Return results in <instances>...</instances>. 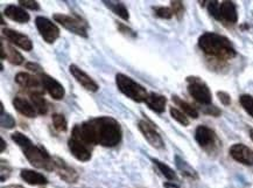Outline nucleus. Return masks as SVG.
<instances>
[{
    "label": "nucleus",
    "instance_id": "nucleus-39",
    "mask_svg": "<svg viewBox=\"0 0 253 188\" xmlns=\"http://www.w3.org/2000/svg\"><path fill=\"white\" fill-rule=\"evenodd\" d=\"M0 145H1V147H0V152H4L5 148H6V142L4 139H0Z\"/></svg>",
    "mask_w": 253,
    "mask_h": 188
},
{
    "label": "nucleus",
    "instance_id": "nucleus-5",
    "mask_svg": "<svg viewBox=\"0 0 253 188\" xmlns=\"http://www.w3.org/2000/svg\"><path fill=\"white\" fill-rule=\"evenodd\" d=\"M208 11L218 21L228 24H236L238 21V12L232 1H209Z\"/></svg>",
    "mask_w": 253,
    "mask_h": 188
},
{
    "label": "nucleus",
    "instance_id": "nucleus-27",
    "mask_svg": "<svg viewBox=\"0 0 253 188\" xmlns=\"http://www.w3.org/2000/svg\"><path fill=\"white\" fill-rule=\"evenodd\" d=\"M153 160V163L157 165V167L159 168V171L161 172V174L166 178L167 180L169 181H176L177 180V176L176 173H175V171L173 168H170L168 165L161 163L160 160H158V159H152Z\"/></svg>",
    "mask_w": 253,
    "mask_h": 188
},
{
    "label": "nucleus",
    "instance_id": "nucleus-22",
    "mask_svg": "<svg viewBox=\"0 0 253 188\" xmlns=\"http://www.w3.org/2000/svg\"><path fill=\"white\" fill-rule=\"evenodd\" d=\"M171 99H173V102L175 103V104L178 105V108L181 109V111H182L186 116H189V117H191V118L199 117V111H197V109L194 105L189 104V103L186 102V100L181 99L180 97L176 95H173Z\"/></svg>",
    "mask_w": 253,
    "mask_h": 188
},
{
    "label": "nucleus",
    "instance_id": "nucleus-33",
    "mask_svg": "<svg viewBox=\"0 0 253 188\" xmlns=\"http://www.w3.org/2000/svg\"><path fill=\"white\" fill-rule=\"evenodd\" d=\"M1 126L5 129H13L15 126V119L9 113H1Z\"/></svg>",
    "mask_w": 253,
    "mask_h": 188
},
{
    "label": "nucleus",
    "instance_id": "nucleus-10",
    "mask_svg": "<svg viewBox=\"0 0 253 188\" xmlns=\"http://www.w3.org/2000/svg\"><path fill=\"white\" fill-rule=\"evenodd\" d=\"M138 126L142 136L152 146L155 148H164V141H162L161 136L159 135L157 129L154 128L152 123L146 121V119H141V121H139Z\"/></svg>",
    "mask_w": 253,
    "mask_h": 188
},
{
    "label": "nucleus",
    "instance_id": "nucleus-13",
    "mask_svg": "<svg viewBox=\"0 0 253 188\" xmlns=\"http://www.w3.org/2000/svg\"><path fill=\"white\" fill-rule=\"evenodd\" d=\"M54 171L58 174L61 179L69 184H75L79 179V174L74 170L73 167L69 166L63 159L54 157Z\"/></svg>",
    "mask_w": 253,
    "mask_h": 188
},
{
    "label": "nucleus",
    "instance_id": "nucleus-41",
    "mask_svg": "<svg viewBox=\"0 0 253 188\" xmlns=\"http://www.w3.org/2000/svg\"><path fill=\"white\" fill-rule=\"evenodd\" d=\"M250 137H251V139L253 141V129L250 130Z\"/></svg>",
    "mask_w": 253,
    "mask_h": 188
},
{
    "label": "nucleus",
    "instance_id": "nucleus-8",
    "mask_svg": "<svg viewBox=\"0 0 253 188\" xmlns=\"http://www.w3.org/2000/svg\"><path fill=\"white\" fill-rule=\"evenodd\" d=\"M68 147L76 159L80 161H89L91 159V148L92 146L84 141L79 136L71 134V137L68 141Z\"/></svg>",
    "mask_w": 253,
    "mask_h": 188
},
{
    "label": "nucleus",
    "instance_id": "nucleus-9",
    "mask_svg": "<svg viewBox=\"0 0 253 188\" xmlns=\"http://www.w3.org/2000/svg\"><path fill=\"white\" fill-rule=\"evenodd\" d=\"M35 25H37L39 33L47 44H54L60 37V28L48 18L37 17Z\"/></svg>",
    "mask_w": 253,
    "mask_h": 188
},
{
    "label": "nucleus",
    "instance_id": "nucleus-2",
    "mask_svg": "<svg viewBox=\"0 0 253 188\" xmlns=\"http://www.w3.org/2000/svg\"><path fill=\"white\" fill-rule=\"evenodd\" d=\"M199 47L208 56L219 61H228L236 56V49L228 38L216 33H204L199 39Z\"/></svg>",
    "mask_w": 253,
    "mask_h": 188
},
{
    "label": "nucleus",
    "instance_id": "nucleus-15",
    "mask_svg": "<svg viewBox=\"0 0 253 188\" xmlns=\"http://www.w3.org/2000/svg\"><path fill=\"white\" fill-rule=\"evenodd\" d=\"M2 34L11 44L15 45V46L21 48L25 51H31L33 49V42L29 39L27 35L19 33V32L11 30V28H4L2 30Z\"/></svg>",
    "mask_w": 253,
    "mask_h": 188
},
{
    "label": "nucleus",
    "instance_id": "nucleus-12",
    "mask_svg": "<svg viewBox=\"0 0 253 188\" xmlns=\"http://www.w3.org/2000/svg\"><path fill=\"white\" fill-rule=\"evenodd\" d=\"M40 77H41V83L42 86H43L44 90H46V92L49 94L54 99L61 100L64 98L66 90H64L63 86L58 82L57 80H55L54 77L47 75V74L44 73H42Z\"/></svg>",
    "mask_w": 253,
    "mask_h": 188
},
{
    "label": "nucleus",
    "instance_id": "nucleus-3",
    "mask_svg": "<svg viewBox=\"0 0 253 188\" xmlns=\"http://www.w3.org/2000/svg\"><path fill=\"white\" fill-rule=\"evenodd\" d=\"M11 138L21 148L31 165L46 171L54 170V159L48 154L43 147L34 145L31 139L21 132H14L12 134Z\"/></svg>",
    "mask_w": 253,
    "mask_h": 188
},
{
    "label": "nucleus",
    "instance_id": "nucleus-14",
    "mask_svg": "<svg viewBox=\"0 0 253 188\" xmlns=\"http://www.w3.org/2000/svg\"><path fill=\"white\" fill-rule=\"evenodd\" d=\"M69 71L71 75H73L74 79H75L84 89L89 90V92L91 93H96L97 90L99 89V86L97 84L96 81L92 80L91 77L87 75L85 71L81 69L80 67H77L76 64H70Z\"/></svg>",
    "mask_w": 253,
    "mask_h": 188
},
{
    "label": "nucleus",
    "instance_id": "nucleus-25",
    "mask_svg": "<svg viewBox=\"0 0 253 188\" xmlns=\"http://www.w3.org/2000/svg\"><path fill=\"white\" fill-rule=\"evenodd\" d=\"M4 49H5V59H7L9 63L15 64V66H19V64L24 63V56L19 53V51L13 48L9 45H4Z\"/></svg>",
    "mask_w": 253,
    "mask_h": 188
},
{
    "label": "nucleus",
    "instance_id": "nucleus-38",
    "mask_svg": "<svg viewBox=\"0 0 253 188\" xmlns=\"http://www.w3.org/2000/svg\"><path fill=\"white\" fill-rule=\"evenodd\" d=\"M26 68H27L28 70L31 71H34L35 74H39V75H41L42 74V68L39 66L38 63H34V62H28L26 64Z\"/></svg>",
    "mask_w": 253,
    "mask_h": 188
},
{
    "label": "nucleus",
    "instance_id": "nucleus-16",
    "mask_svg": "<svg viewBox=\"0 0 253 188\" xmlns=\"http://www.w3.org/2000/svg\"><path fill=\"white\" fill-rule=\"evenodd\" d=\"M195 139L199 142L201 147L206 148V150H210L216 145L217 137L216 134L212 131L211 129L208 128V126L201 125L196 129L195 131Z\"/></svg>",
    "mask_w": 253,
    "mask_h": 188
},
{
    "label": "nucleus",
    "instance_id": "nucleus-20",
    "mask_svg": "<svg viewBox=\"0 0 253 188\" xmlns=\"http://www.w3.org/2000/svg\"><path fill=\"white\" fill-rule=\"evenodd\" d=\"M13 106H14V109L19 113H21L25 117L34 118L37 116V110H35L33 104L31 102H28L27 99L21 98V97H15L13 99Z\"/></svg>",
    "mask_w": 253,
    "mask_h": 188
},
{
    "label": "nucleus",
    "instance_id": "nucleus-28",
    "mask_svg": "<svg viewBox=\"0 0 253 188\" xmlns=\"http://www.w3.org/2000/svg\"><path fill=\"white\" fill-rule=\"evenodd\" d=\"M51 119H53V125L54 128L60 132H66L68 130V123L67 119L61 113H53L51 116Z\"/></svg>",
    "mask_w": 253,
    "mask_h": 188
},
{
    "label": "nucleus",
    "instance_id": "nucleus-26",
    "mask_svg": "<svg viewBox=\"0 0 253 188\" xmlns=\"http://www.w3.org/2000/svg\"><path fill=\"white\" fill-rule=\"evenodd\" d=\"M175 164H176V166H177L178 170L182 172L183 176L193 178V179H197L196 171L194 170V168L191 167L190 165H188L186 161L183 160V159H181L180 157H178V155H176V157H175Z\"/></svg>",
    "mask_w": 253,
    "mask_h": 188
},
{
    "label": "nucleus",
    "instance_id": "nucleus-1",
    "mask_svg": "<svg viewBox=\"0 0 253 188\" xmlns=\"http://www.w3.org/2000/svg\"><path fill=\"white\" fill-rule=\"evenodd\" d=\"M71 134L79 136L84 141L105 147L117 146L122 141L121 124L112 117H97L74 126Z\"/></svg>",
    "mask_w": 253,
    "mask_h": 188
},
{
    "label": "nucleus",
    "instance_id": "nucleus-34",
    "mask_svg": "<svg viewBox=\"0 0 253 188\" xmlns=\"http://www.w3.org/2000/svg\"><path fill=\"white\" fill-rule=\"evenodd\" d=\"M117 27H118V31L121 32V33L126 35L127 38H133V39L137 38V33H135L132 28H129L126 25L122 24V22H117Z\"/></svg>",
    "mask_w": 253,
    "mask_h": 188
},
{
    "label": "nucleus",
    "instance_id": "nucleus-40",
    "mask_svg": "<svg viewBox=\"0 0 253 188\" xmlns=\"http://www.w3.org/2000/svg\"><path fill=\"white\" fill-rule=\"evenodd\" d=\"M4 188H24V187L20 186V185H9V186H6Z\"/></svg>",
    "mask_w": 253,
    "mask_h": 188
},
{
    "label": "nucleus",
    "instance_id": "nucleus-6",
    "mask_svg": "<svg viewBox=\"0 0 253 188\" xmlns=\"http://www.w3.org/2000/svg\"><path fill=\"white\" fill-rule=\"evenodd\" d=\"M188 93L190 96L196 100L197 103L203 105H210L212 102V95L210 89L203 81H201L199 77H188Z\"/></svg>",
    "mask_w": 253,
    "mask_h": 188
},
{
    "label": "nucleus",
    "instance_id": "nucleus-23",
    "mask_svg": "<svg viewBox=\"0 0 253 188\" xmlns=\"http://www.w3.org/2000/svg\"><path fill=\"white\" fill-rule=\"evenodd\" d=\"M29 97H31V103L33 104L39 115H46L48 111V104L46 99H44L43 94L33 93L29 94Z\"/></svg>",
    "mask_w": 253,
    "mask_h": 188
},
{
    "label": "nucleus",
    "instance_id": "nucleus-30",
    "mask_svg": "<svg viewBox=\"0 0 253 188\" xmlns=\"http://www.w3.org/2000/svg\"><path fill=\"white\" fill-rule=\"evenodd\" d=\"M239 102H241L243 109H244L251 117H253V97L251 95H242L239 97Z\"/></svg>",
    "mask_w": 253,
    "mask_h": 188
},
{
    "label": "nucleus",
    "instance_id": "nucleus-21",
    "mask_svg": "<svg viewBox=\"0 0 253 188\" xmlns=\"http://www.w3.org/2000/svg\"><path fill=\"white\" fill-rule=\"evenodd\" d=\"M20 177L25 183L33 185V186H43V185L48 184V180L43 174L39 173V172L33 170H22Z\"/></svg>",
    "mask_w": 253,
    "mask_h": 188
},
{
    "label": "nucleus",
    "instance_id": "nucleus-32",
    "mask_svg": "<svg viewBox=\"0 0 253 188\" xmlns=\"http://www.w3.org/2000/svg\"><path fill=\"white\" fill-rule=\"evenodd\" d=\"M170 8L173 11L174 15H176L177 19H181L183 17L184 6L182 1H170Z\"/></svg>",
    "mask_w": 253,
    "mask_h": 188
},
{
    "label": "nucleus",
    "instance_id": "nucleus-17",
    "mask_svg": "<svg viewBox=\"0 0 253 188\" xmlns=\"http://www.w3.org/2000/svg\"><path fill=\"white\" fill-rule=\"evenodd\" d=\"M230 155L238 163L253 165V151L243 144H235L230 147Z\"/></svg>",
    "mask_w": 253,
    "mask_h": 188
},
{
    "label": "nucleus",
    "instance_id": "nucleus-31",
    "mask_svg": "<svg viewBox=\"0 0 253 188\" xmlns=\"http://www.w3.org/2000/svg\"><path fill=\"white\" fill-rule=\"evenodd\" d=\"M154 13L157 17L161 19H171L174 15V13L171 11L170 7H164V6L154 7Z\"/></svg>",
    "mask_w": 253,
    "mask_h": 188
},
{
    "label": "nucleus",
    "instance_id": "nucleus-4",
    "mask_svg": "<svg viewBox=\"0 0 253 188\" xmlns=\"http://www.w3.org/2000/svg\"><path fill=\"white\" fill-rule=\"evenodd\" d=\"M116 84L122 94H124L126 97H128V98H131L132 100L138 103L145 102L148 94H150L147 93V90L141 84L135 82L134 80L127 75H125V74H117Z\"/></svg>",
    "mask_w": 253,
    "mask_h": 188
},
{
    "label": "nucleus",
    "instance_id": "nucleus-19",
    "mask_svg": "<svg viewBox=\"0 0 253 188\" xmlns=\"http://www.w3.org/2000/svg\"><path fill=\"white\" fill-rule=\"evenodd\" d=\"M145 103L152 111L157 113H164L165 109H166L167 98L164 95H160V94L150 93L145 100Z\"/></svg>",
    "mask_w": 253,
    "mask_h": 188
},
{
    "label": "nucleus",
    "instance_id": "nucleus-35",
    "mask_svg": "<svg viewBox=\"0 0 253 188\" xmlns=\"http://www.w3.org/2000/svg\"><path fill=\"white\" fill-rule=\"evenodd\" d=\"M18 2L24 8H28L31 9V11H38V9H40V5H39V2L34 1V0H19Z\"/></svg>",
    "mask_w": 253,
    "mask_h": 188
},
{
    "label": "nucleus",
    "instance_id": "nucleus-11",
    "mask_svg": "<svg viewBox=\"0 0 253 188\" xmlns=\"http://www.w3.org/2000/svg\"><path fill=\"white\" fill-rule=\"evenodd\" d=\"M15 82H17V84H19L21 88L27 90L29 94H33V93L43 94L44 88L43 86H42L41 80H39L37 76L31 75V74L24 73V71L18 73L17 75H15Z\"/></svg>",
    "mask_w": 253,
    "mask_h": 188
},
{
    "label": "nucleus",
    "instance_id": "nucleus-36",
    "mask_svg": "<svg viewBox=\"0 0 253 188\" xmlns=\"http://www.w3.org/2000/svg\"><path fill=\"white\" fill-rule=\"evenodd\" d=\"M217 96H218L220 102L223 103V105H230V104H231V97H230L228 93L218 92V93H217Z\"/></svg>",
    "mask_w": 253,
    "mask_h": 188
},
{
    "label": "nucleus",
    "instance_id": "nucleus-18",
    "mask_svg": "<svg viewBox=\"0 0 253 188\" xmlns=\"http://www.w3.org/2000/svg\"><path fill=\"white\" fill-rule=\"evenodd\" d=\"M4 14L8 19H11V20L15 22H19V24H26L31 19V15L28 14V12H26L25 8L15 5H8L5 8Z\"/></svg>",
    "mask_w": 253,
    "mask_h": 188
},
{
    "label": "nucleus",
    "instance_id": "nucleus-29",
    "mask_svg": "<svg viewBox=\"0 0 253 188\" xmlns=\"http://www.w3.org/2000/svg\"><path fill=\"white\" fill-rule=\"evenodd\" d=\"M169 111H170L171 117H173L177 123H180L181 125H183V126L189 125V119H188L187 116L184 115V113L181 111V110H178L176 108H174V106H171V108L169 109Z\"/></svg>",
    "mask_w": 253,
    "mask_h": 188
},
{
    "label": "nucleus",
    "instance_id": "nucleus-7",
    "mask_svg": "<svg viewBox=\"0 0 253 188\" xmlns=\"http://www.w3.org/2000/svg\"><path fill=\"white\" fill-rule=\"evenodd\" d=\"M54 20L62 25V27L66 28L71 33L80 35L82 38H87V24L83 21L81 18L71 17V15L61 14V13H56L53 15Z\"/></svg>",
    "mask_w": 253,
    "mask_h": 188
},
{
    "label": "nucleus",
    "instance_id": "nucleus-37",
    "mask_svg": "<svg viewBox=\"0 0 253 188\" xmlns=\"http://www.w3.org/2000/svg\"><path fill=\"white\" fill-rule=\"evenodd\" d=\"M203 111H204V113H207V115L215 116V117L220 115V110L213 105H207V109H204Z\"/></svg>",
    "mask_w": 253,
    "mask_h": 188
},
{
    "label": "nucleus",
    "instance_id": "nucleus-24",
    "mask_svg": "<svg viewBox=\"0 0 253 188\" xmlns=\"http://www.w3.org/2000/svg\"><path fill=\"white\" fill-rule=\"evenodd\" d=\"M115 14L118 15L119 18H122L123 20L127 21L129 19V14L124 2L122 1H103Z\"/></svg>",
    "mask_w": 253,
    "mask_h": 188
}]
</instances>
